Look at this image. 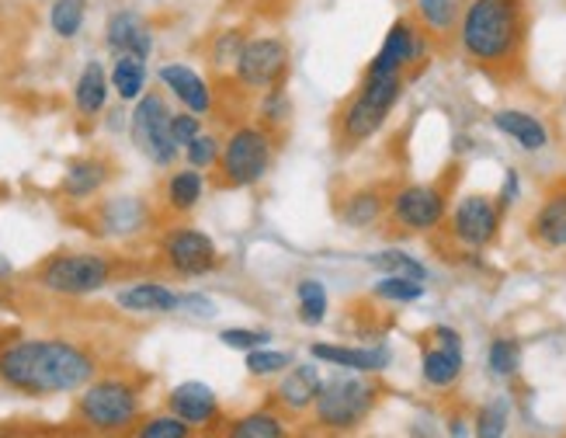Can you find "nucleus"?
<instances>
[{
  "label": "nucleus",
  "mask_w": 566,
  "mask_h": 438,
  "mask_svg": "<svg viewBox=\"0 0 566 438\" xmlns=\"http://www.w3.org/2000/svg\"><path fill=\"white\" fill-rule=\"evenodd\" d=\"M428 56V35L413 18H397L379 45V53L368 60L365 73H407L413 63H424Z\"/></svg>",
  "instance_id": "obj_12"
},
{
  "label": "nucleus",
  "mask_w": 566,
  "mask_h": 438,
  "mask_svg": "<svg viewBox=\"0 0 566 438\" xmlns=\"http://www.w3.org/2000/svg\"><path fill=\"white\" fill-rule=\"evenodd\" d=\"M202 175L199 170H178V175H170V181H167V206L170 209H178V212H188V209H195L199 206V199H202Z\"/></svg>",
  "instance_id": "obj_30"
},
{
  "label": "nucleus",
  "mask_w": 566,
  "mask_h": 438,
  "mask_svg": "<svg viewBox=\"0 0 566 438\" xmlns=\"http://www.w3.org/2000/svg\"><path fill=\"white\" fill-rule=\"evenodd\" d=\"M452 438H470V431H465L462 418H452Z\"/></svg>",
  "instance_id": "obj_45"
},
{
  "label": "nucleus",
  "mask_w": 566,
  "mask_h": 438,
  "mask_svg": "<svg viewBox=\"0 0 566 438\" xmlns=\"http://www.w3.org/2000/svg\"><path fill=\"white\" fill-rule=\"evenodd\" d=\"M403 94V73H361L355 97H348L334 115V143L337 150H355L365 139H373L389 112L397 108Z\"/></svg>",
  "instance_id": "obj_3"
},
{
  "label": "nucleus",
  "mask_w": 566,
  "mask_h": 438,
  "mask_svg": "<svg viewBox=\"0 0 566 438\" xmlns=\"http://www.w3.org/2000/svg\"><path fill=\"white\" fill-rule=\"evenodd\" d=\"M185 154H188V164L199 170V167H216L219 164V154H223V146H219L216 136L209 133H199L188 146H185Z\"/></svg>",
  "instance_id": "obj_39"
},
{
  "label": "nucleus",
  "mask_w": 566,
  "mask_h": 438,
  "mask_svg": "<svg viewBox=\"0 0 566 438\" xmlns=\"http://www.w3.org/2000/svg\"><path fill=\"white\" fill-rule=\"evenodd\" d=\"M292 115V102H289V91L285 84L272 87V91H264L261 94V118H264V126L272 129L279 126V122H285Z\"/></svg>",
  "instance_id": "obj_38"
},
{
  "label": "nucleus",
  "mask_w": 566,
  "mask_h": 438,
  "mask_svg": "<svg viewBox=\"0 0 566 438\" xmlns=\"http://www.w3.org/2000/svg\"><path fill=\"white\" fill-rule=\"evenodd\" d=\"M84 18H87V0H53V8H49V24H53V32L60 39L81 35Z\"/></svg>",
  "instance_id": "obj_34"
},
{
  "label": "nucleus",
  "mask_w": 566,
  "mask_h": 438,
  "mask_svg": "<svg viewBox=\"0 0 566 438\" xmlns=\"http://www.w3.org/2000/svg\"><path fill=\"white\" fill-rule=\"evenodd\" d=\"M105 42L115 56H143L154 53V32L136 11H115L105 24Z\"/></svg>",
  "instance_id": "obj_15"
},
{
  "label": "nucleus",
  "mask_w": 566,
  "mask_h": 438,
  "mask_svg": "<svg viewBox=\"0 0 566 438\" xmlns=\"http://www.w3.org/2000/svg\"><path fill=\"white\" fill-rule=\"evenodd\" d=\"M368 264L379 268L382 275H400V279H413V282H428V268L417 261L407 251H379L368 254Z\"/></svg>",
  "instance_id": "obj_32"
},
{
  "label": "nucleus",
  "mask_w": 566,
  "mask_h": 438,
  "mask_svg": "<svg viewBox=\"0 0 566 438\" xmlns=\"http://www.w3.org/2000/svg\"><path fill=\"white\" fill-rule=\"evenodd\" d=\"M202 133V115L195 112H178L170 115V139H175L178 150H185V146Z\"/></svg>",
  "instance_id": "obj_42"
},
{
  "label": "nucleus",
  "mask_w": 566,
  "mask_h": 438,
  "mask_svg": "<svg viewBox=\"0 0 566 438\" xmlns=\"http://www.w3.org/2000/svg\"><path fill=\"white\" fill-rule=\"evenodd\" d=\"M292 365V355L285 352H272V348H254L248 352V373L251 376H279Z\"/></svg>",
  "instance_id": "obj_37"
},
{
  "label": "nucleus",
  "mask_w": 566,
  "mask_h": 438,
  "mask_svg": "<svg viewBox=\"0 0 566 438\" xmlns=\"http://www.w3.org/2000/svg\"><path fill=\"white\" fill-rule=\"evenodd\" d=\"M167 404L191 428L209 425L216 414H219V400L212 394V386H206V383H181V386H175V389H170Z\"/></svg>",
  "instance_id": "obj_19"
},
{
  "label": "nucleus",
  "mask_w": 566,
  "mask_h": 438,
  "mask_svg": "<svg viewBox=\"0 0 566 438\" xmlns=\"http://www.w3.org/2000/svg\"><path fill=\"white\" fill-rule=\"evenodd\" d=\"M389 199L379 191V188H358L352 191L348 199L340 202L337 216H340V223L344 227H352V230H368V227H376L382 212H386Z\"/></svg>",
  "instance_id": "obj_24"
},
{
  "label": "nucleus",
  "mask_w": 566,
  "mask_h": 438,
  "mask_svg": "<svg viewBox=\"0 0 566 438\" xmlns=\"http://www.w3.org/2000/svg\"><path fill=\"white\" fill-rule=\"evenodd\" d=\"M94 369V358L81 345L60 337H29L0 348V383L29 397L81 389L91 383Z\"/></svg>",
  "instance_id": "obj_1"
},
{
  "label": "nucleus",
  "mask_w": 566,
  "mask_h": 438,
  "mask_svg": "<svg viewBox=\"0 0 566 438\" xmlns=\"http://www.w3.org/2000/svg\"><path fill=\"white\" fill-rule=\"evenodd\" d=\"M272 157H275L272 133L261 126H240L223 143V154H219V164H216L219 167L216 185L219 188H251L268 175Z\"/></svg>",
  "instance_id": "obj_4"
},
{
  "label": "nucleus",
  "mask_w": 566,
  "mask_h": 438,
  "mask_svg": "<svg viewBox=\"0 0 566 438\" xmlns=\"http://www.w3.org/2000/svg\"><path fill=\"white\" fill-rule=\"evenodd\" d=\"M118 306L129 313H175L181 310V296L160 282H139L118 292Z\"/></svg>",
  "instance_id": "obj_23"
},
{
  "label": "nucleus",
  "mask_w": 566,
  "mask_h": 438,
  "mask_svg": "<svg viewBox=\"0 0 566 438\" xmlns=\"http://www.w3.org/2000/svg\"><path fill=\"white\" fill-rule=\"evenodd\" d=\"M455 39L470 63L490 73L514 70L528 42L525 0H465Z\"/></svg>",
  "instance_id": "obj_2"
},
{
  "label": "nucleus",
  "mask_w": 566,
  "mask_h": 438,
  "mask_svg": "<svg viewBox=\"0 0 566 438\" xmlns=\"http://www.w3.org/2000/svg\"><path fill=\"white\" fill-rule=\"evenodd\" d=\"M528 233L538 248L566 251V185H556L543 202H538Z\"/></svg>",
  "instance_id": "obj_16"
},
{
  "label": "nucleus",
  "mask_w": 566,
  "mask_h": 438,
  "mask_svg": "<svg viewBox=\"0 0 566 438\" xmlns=\"http://www.w3.org/2000/svg\"><path fill=\"white\" fill-rule=\"evenodd\" d=\"M164 261L175 275L195 279V275H206L219 264V251L209 233L202 230H191V227H178L170 230L164 240Z\"/></svg>",
  "instance_id": "obj_13"
},
{
  "label": "nucleus",
  "mask_w": 566,
  "mask_h": 438,
  "mask_svg": "<svg viewBox=\"0 0 566 438\" xmlns=\"http://www.w3.org/2000/svg\"><path fill=\"white\" fill-rule=\"evenodd\" d=\"M143 219H146V209L139 199H112L102 209V227L108 233H133L143 227Z\"/></svg>",
  "instance_id": "obj_29"
},
{
  "label": "nucleus",
  "mask_w": 566,
  "mask_h": 438,
  "mask_svg": "<svg viewBox=\"0 0 566 438\" xmlns=\"http://www.w3.org/2000/svg\"><path fill=\"white\" fill-rule=\"evenodd\" d=\"M486 369L497 379H511L522 369V345L514 337H494L486 348Z\"/></svg>",
  "instance_id": "obj_31"
},
{
  "label": "nucleus",
  "mask_w": 566,
  "mask_h": 438,
  "mask_svg": "<svg viewBox=\"0 0 566 438\" xmlns=\"http://www.w3.org/2000/svg\"><path fill=\"white\" fill-rule=\"evenodd\" d=\"M518 195H522V178H518V170H507L504 175V185H501V195H497V206L507 209L518 202Z\"/></svg>",
  "instance_id": "obj_44"
},
{
  "label": "nucleus",
  "mask_w": 566,
  "mask_h": 438,
  "mask_svg": "<svg viewBox=\"0 0 566 438\" xmlns=\"http://www.w3.org/2000/svg\"><path fill=\"white\" fill-rule=\"evenodd\" d=\"M81 421L94 431H118L136 421L139 394L126 379H102L87 386V394L77 404Z\"/></svg>",
  "instance_id": "obj_9"
},
{
  "label": "nucleus",
  "mask_w": 566,
  "mask_h": 438,
  "mask_svg": "<svg viewBox=\"0 0 566 438\" xmlns=\"http://www.w3.org/2000/svg\"><path fill=\"white\" fill-rule=\"evenodd\" d=\"M376 397L379 389L368 383V379H358V376H334V379H324L319 383V394H316V421L324 428H355L368 410L376 407Z\"/></svg>",
  "instance_id": "obj_6"
},
{
  "label": "nucleus",
  "mask_w": 566,
  "mask_h": 438,
  "mask_svg": "<svg viewBox=\"0 0 566 438\" xmlns=\"http://www.w3.org/2000/svg\"><path fill=\"white\" fill-rule=\"evenodd\" d=\"M289 60H292V53L282 35H258V39L243 42L240 56L233 63V77L240 87L264 94V91L285 84Z\"/></svg>",
  "instance_id": "obj_7"
},
{
  "label": "nucleus",
  "mask_w": 566,
  "mask_h": 438,
  "mask_svg": "<svg viewBox=\"0 0 566 438\" xmlns=\"http://www.w3.org/2000/svg\"><path fill=\"white\" fill-rule=\"evenodd\" d=\"M112 87L122 102H139L146 87V60L143 56H115L112 66Z\"/></svg>",
  "instance_id": "obj_27"
},
{
  "label": "nucleus",
  "mask_w": 566,
  "mask_h": 438,
  "mask_svg": "<svg viewBox=\"0 0 566 438\" xmlns=\"http://www.w3.org/2000/svg\"><path fill=\"white\" fill-rule=\"evenodd\" d=\"M105 181H108V164L102 157H81L66 167L63 191L70 199H87V195H94Z\"/></svg>",
  "instance_id": "obj_26"
},
{
  "label": "nucleus",
  "mask_w": 566,
  "mask_h": 438,
  "mask_svg": "<svg viewBox=\"0 0 566 438\" xmlns=\"http://www.w3.org/2000/svg\"><path fill=\"white\" fill-rule=\"evenodd\" d=\"M462 365H465V355H462L459 331L455 327H434L431 341L424 345V355H421V376H424V383L434 386V389H449V386L459 383Z\"/></svg>",
  "instance_id": "obj_14"
},
{
  "label": "nucleus",
  "mask_w": 566,
  "mask_h": 438,
  "mask_svg": "<svg viewBox=\"0 0 566 438\" xmlns=\"http://www.w3.org/2000/svg\"><path fill=\"white\" fill-rule=\"evenodd\" d=\"M136 438H191V425L181 421L178 414H167V418H154V421H146Z\"/></svg>",
  "instance_id": "obj_40"
},
{
  "label": "nucleus",
  "mask_w": 566,
  "mask_h": 438,
  "mask_svg": "<svg viewBox=\"0 0 566 438\" xmlns=\"http://www.w3.org/2000/svg\"><path fill=\"white\" fill-rule=\"evenodd\" d=\"M160 81H164V87H170V94H175L188 112L206 115L212 108V91L191 66L167 63V66H160Z\"/></svg>",
  "instance_id": "obj_18"
},
{
  "label": "nucleus",
  "mask_w": 566,
  "mask_h": 438,
  "mask_svg": "<svg viewBox=\"0 0 566 438\" xmlns=\"http://www.w3.org/2000/svg\"><path fill=\"white\" fill-rule=\"evenodd\" d=\"M133 143L154 164H160V167L175 164V157H178V146H175V139H170V112H167L164 97L157 91L143 94L139 102H136V112H133Z\"/></svg>",
  "instance_id": "obj_11"
},
{
  "label": "nucleus",
  "mask_w": 566,
  "mask_h": 438,
  "mask_svg": "<svg viewBox=\"0 0 566 438\" xmlns=\"http://www.w3.org/2000/svg\"><path fill=\"white\" fill-rule=\"evenodd\" d=\"M389 223L400 227V233H431L446 223L449 195L441 185H403L389 195Z\"/></svg>",
  "instance_id": "obj_8"
},
{
  "label": "nucleus",
  "mask_w": 566,
  "mask_h": 438,
  "mask_svg": "<svg viewBox=\"0 0 566 438\" xmlns=\"http://www.w3.org/2000/svg\"><path fill=\"white\" fill-rule=\"evenodd\" d=\"M108 87H112V77L105 73V66L91 60L84 70H81V77H77V87H73V102H77V108L84 115H97L105 108L108 102Z\"/></svg>",
  "instance_id": "obj_25"
},
{
  "label": "nucleus",
  "mask_w": 566,
  "mask_h": 438,
  "mask_svg": "<svg viewBox=\"0 0 566 438\" xmlns=\"http://www.w3.org/2000/svg\"><path fill=\"white\" fill-rule=\"evenodd\" d=\"M115 275V264L105 254H53L39 264V285L60 296H87L105 289Z\"/></svg>",
  "instance_id": "obj_5"
},
{
  "label": "nucleus",
  "mask_w": 566,
  "mask_h": 438,
  "mask_svg": "<svg viewBox=\"0 0 566 438\" xmlns=\"http://www.w3.org/2000/svg\"><path fill=\"white\" fill-rule=\"evenodd\" d=\"M219 341H223L227 348H237V352H254V348H264L268 341H272V334L254 331V327H227L223 334H219Z\"/></svg>",
  "instance_id": "obj_41"
},
{
  "label": "nucleus",
  "mask_w": 566,
  "mask_h": 438,
  "mask_svg": "<svg viewBox=\"0 0 566 438\" xmlns=\"http://www.w3.org/2000/svg\"><path fill=\"white\" fill-rule=\"evenodd\" d=\"M295 300H300V321L306 327H319L327 316V289L316 279H303L295 285Z\"/></svg>",
  "instance_id": "obj_33"
},
{
  "label": "nucleus",
  "mask_w": 566,
  "mask_h": 438,
  "mask_svg": "<svg viewBox=\"0 0 566 438\" xmlns=\"http://www.w3.org/2000/svg\"><path fill=\"white\" fill-rule=\"evenodd\" d=\"M310 355L316 362L337 365L348 373H382L389 365V348H344V345H313Z\"/></svg>",
  "instance_id": "obj_21"
},
{
  "label": "nucleus",
  "mask_w": 566,
  "mask_h": 438,
  "mask_svg": "<svg viewBox=\"0 0 566 438\" xmlns=\"http://www.w3.org/2000/svg\"><path fill=\"white\" fill-rule=\"evenodd\" d=\"M465 0H413V21L421 24L428 39L455 35Z\"/></svg>",
  "instance_id": "obj_22"
},
{
  "label": "nucleus",
  "mask_w": 566,
  "mask_h": 438,
  "mask_svg": "<svg viewBox=\"0 0 566 438\" xmlns=\"http://www.w3.org/2000/svg\"><path fill=\"white\" fill-rule=\"evenodd\" d=\"M494 129L518 143L525 154H538V150H546V146H549L546 122L538 118V115H532V112H525V108H501V112H494Z\"/></svg>",
  "instance_id": "obj_17"
},
{
  "label": "nucleus",
  "mask_w": 566,
  "mask_h": 438,
  "mask_svg": "<svg viewBox=\"0 0 566 438\" xmlns=\"http://www.w3.org/2000/svg\"><path fill=\"white\" fill-rule=\"evenodd\" d=\"M511 421V404L507 397H494L476 410V438H504Z\"/></svg>",
  "instance_id": "obj_35"
},
{
  "label": "nucleus",
  "mask_w": 566,
  "mask_h": 438,
  "mask_svg": "<svg viewBox=\"0 0 566 438\" xmlns=\"http://www.w3.org/2000/svg\"><path fill=\"white\" fill-rule=\"evenodd\" d=\"M243 42H248V39H243V32H223V35H219L216 39V45H212V56H216V66H233L237 63V56H240V49H243Z\"/></svg>",
  "instance_id": "obj_43"
},
{
  "label": "nucleus",
  "mask_w": 566,
  "mask_h": 438,
  "mask_svg": "<svg viewBox=\"0 0 566 438\" xmlns=\"http://www.w3.org/2000/svg\"><path fill=\"white\" fill-rule=\"evenodd\" d=\"M504 209L486 199V195H462L455 209L449 212V233L459 248L465 251H483L486 243H494L501 233Z\"/></svg>",
  "instance_id": "obj_10"
},
{
  "label": "nucleus",
  "mask_w": 566,
  "mask_h": 438,
  "mask_svg": "<svg viewBox=\"0 0 566 438\" xmlns=\"http://www.w3.org/2000/svg\"><path fill=\"white\" fill-rule=\"evenodd\" d=\"M373 296L382 303H417L424 296V282H413V279H400V275H386L376 282Z\"/></svg>",
  "instance_id": "obj_36"
},
{
  "label": "nucleus",
  "mask_w": 566,
  "mask_h": 438,
  "mask_svg": "<svg viewBox=\"0 0 566 438\" xmlns=\"http://www.w3.org/2000/svg\"><path fill=\"white\" fill-rule=\"evenodd\" d=\"M227 438H285V425L272 410H254L237 418L227 431Z\"/></svg>",
  "instance_id": "obj_28"
},
{
  "label": "nucleus",
  "mask_w": 566,
  "mask_h": 438,
  "mask_svg": "<svg viewBox=\"0 0 566 438\" xmlns=\"http://www.w3.org/2000/svg\"><path fill=\"white\" fill-rule=\"evenodd\" d=\"M319 369L316 365H292L285 369L279 389H275V404H282L289 414H300V410H310L316 404V394H319Z\"/></svg>",
  "instance_id": "obj_20"
}]
</instances>
